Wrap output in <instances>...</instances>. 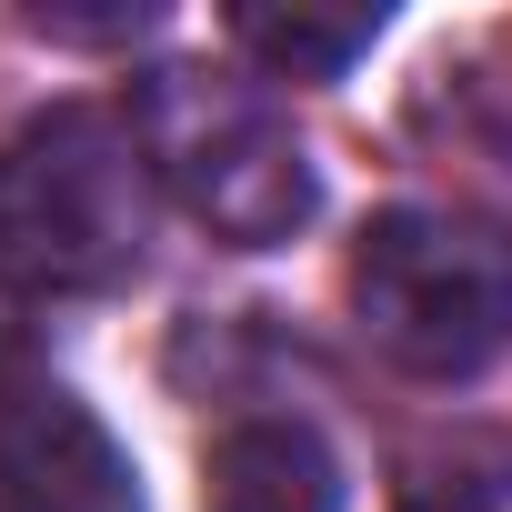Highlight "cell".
Returning a JSON list of instances; mask_svg holds the SVG:
<instances>
[{"instance_id":"obj_1","label":"cell","mask_w":512,"mask_h":512,"mask_svg":"<svg viewBox=\"0 0 512 512\" xmlns=\"http://www.w3.org/2000/svg\"><path fill=\"white\" fill-rule=\"evenodd\" d=\"M151 251V151L131 111L51 101L0 141V282L11 292H111Z\"/></svg>"},{"instance_id":"obj_2","label":"cell","mask_w":512,"mask_h":512,"mask_svg":"<svg viewBox=\"0 0 512 512\" xmlns=\"http://www.w3.org/2000/svg\"><path fill=\"white\" fill-rule=\"evenodd\" d=\"M131 131L151 151V181L211 241H231V251H272V241H292L322 211L302 131L282 121V101L262 81H241V71H201V61L141 71Z\"/></svg>"},{"instance_id":"obj_3","label":"cell","mask_w":512,"mask_h":512,"mask_svg":"<svg viewBox=\"0 0 512 512\" xmlns=\"http://www.w3.org/2000/svg\"><path fill=\"white\" fill-rule=\"evenodd\" d=\"M352 322L412 382H472L512 352V241L472 211L402 201L352 241Z\"/></svg>"},{"instance_id":"obj_4","label":"cell","mask_w":512,"mask_h":512,"mask_svg":"<svg viewBox=\"0 0 512 512\" xmlns=\"http://www.w3.org/2000/svg\"><path fill=\"white\" fill-rule=\"evenodd\" d=\"M0 512H151L131 452L61 382L0 422Z\"/></svg>"},{"instance_id":"obj_5","label":"cell","mask_w":512,"mask_h":512,"mask_svg":"<svg viewBox=\"0 0 512 512\" xmlns=\"http://www.w3.org/2000/svg\"><path fill=\"white\" fill-rule=\"evenodd\" d=\"M201 512H342V462L312 422L292 412H251L211 442Z\"/></svg>"},{"instance_id":"obj_6","label":"cell","mask_w":512,"mask_h":512,"mask_svg":"<svg viewBox=\"0 0 512 512\" xmlns=\"http://www.w3.org/2000/svg\"><path fill=\"white\" fill-rule=\"evenodd\" d=\"M231 41L272 81H342L382 41V11H362V0H352V11H302V0L272 11V0H251V11H231Z\"/></svg>"},{"instance_id":"obj_7","label":"cell","mask_w":512,"mask_h":512,"mask_svg":"<svg viewBox=\"0 0 512 512\" xmlns=\"http://www.w3.org/2000/svg\"><path fill=\"white\" fill-rule=\"evenodd\" d=\"M31 31L41 41H141V31H161V11H71V0H41V11H31Z\"/></svg>"},{"instance_id":"obj_8","label":"cell","mask_w":512,"mask_h":512,"mask_svg":"<svg viewBox=\"0 0 512 512\" xmlns=\"http://www.w3.org/2000/svg\"><path fill=\"white\" fill-rule=\"evenodd\" d=\"M31 392H51V372H41V352H31V322H21V302L0 292V422H11Z\"/></svg>"}]
</instances>
